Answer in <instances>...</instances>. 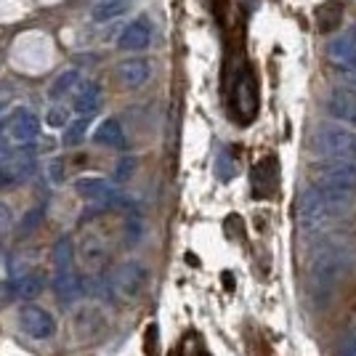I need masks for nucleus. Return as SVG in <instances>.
<instances>
[{
  "label": "nucleus",
  "instance_id": "1",
  "mask_svg": "<svg viewBox=\"0 0 356 356\" xmlns=\"http://www.w3.org/2000/svg\"><path fill=\"white\" fill-rule=\"evenodd\" d=\"M356 194H343L332 192L325 186H316L312 184L306 192L300 194V202H298V221L306 232H316L322 229L330 218L341 216L346 210L354 205Z\"/></svg>",
  "mask_w": 356,
  "mask_h": 356
},
{
  "label": "nucleus",
  "instance_id": "2",
  "mask_svg": "<svg viewBox=\"0 0 356 356\" xmlns=\"http://www.w3.org/2000/svg\"><path fill=\"white\" fill-rule=\"evenodd\" d=\"M314 152L322 160L356 163V134L338 125H322L314 136Z\"/></svg>",
  "mask_w": 356,
  "mask_h": 356
},
{
  "label": "nucleus",
  "instance_id": "3",
  "mask_svg": "<svg viewBox=\"0 0 356 356\" xmlns=\"http://www.w3.org/2000/svg\"><path fill=\"white\" fill-rule=\"evenodd\" d=\"M316 186H325L332 192L356 194V163L346 160H319L316 163Z\"/></svg>",
  "mask_w": 356,
  "mask_h": 356
},
{
  "label": "nucleus",
  "instance_id": "4",
  "mask_svg": "<svg viewBox=\"0 0 356 356\" xmlns=\"http://www.w3.org/2000/svg\"><path fill=\"white\" fill-rule=\"evenodd\" d=\"M6 136H8V141H11L16 149L35 147L38 138H40V122L32 115V109L19 106L14 115H11V120H8V125H6Z\"/></svg>",
  "mask_w": 356,
  "mask_h": 356
},
{
  "label": "nucleus",
  "instance_id": "5",
  "mask_svg": "<svg viewBox=\"0 0 356 356\" xmlns=\"http://www.w3.org/2000/svg\"><path fill=\"white\" fill-rule=\"evenodd\" d=\"M232 112L237 115V122H250L255 118V112H258V88H255V77L250 74V70H245L239 74Z\"/></svg>",
  "mask_w": 356,
  "mask_h": 356
},
{
  "label": "nucleus",
  "instance_id": "6",
  "mask_svg": "<svg viewBox=\"0 0 356 356\" xmlns=\"http://www.w3.org/2000/svg\"><path fill=\"white\" fill-rule=\"evenodd\" d=\"M348 264V255L338 248H330L325 250L316 261H314V284L316 287H330L341 277V271Z\"/></svg>",
  "mask_w": 356,
  "mask_h": 356
},
{
  "label": "nucleus",
  "instance_id": "7",
  "mask_svg": "<svg viewBox=\"0 0 356 356\" xmlns=\"http://www.w3.org/2000/svg\"><path fill=\"white\" fill-rule=\"evenodd\" d=\"M19 319H22L24 332L32 335V338H38V341H45V338H51V335L56 332L54 316L48 312H43V309H38V306H24Z\"/></svg>",
  "mask_w": 356,
  "mask_h": 356
},
{
  "label": "nucleus",
  "instance_id": "8",
  "mask_svg": "<svg viewBox=\"0 0 356 356\" xmlns=\"http://www.w3.org/2000/svg\"><path fill=\"white\" fill-rule=\"evenodd\" d=\"M327 112L341 122H348L351 128H356V93L354 90H332L327 96Z\"/></svg>",
  "mask_w": 356,
  "mask_h": 356
},
{
  "label": "nucleus",
  "instance_id": "9",
  "mask_svg": "<svg viewBox=\"0 0 356 356\" xmlns=\"http://www.w3.org/2000/svg\"><path fill=\"white\" fill-rule=\"evenodd\" d=\"M152 43V24H149L144 16H138L136 22H131L122 35H120L118 45L122 51H144Z\"/></svg>",
  "mask_w": 356,
  "mask_h": 356
},
{
  "label": "nucleus",
  "instance_id": "10",
  "mask_svg": "<svg viewBox=\"0 0 356 356\" xmlns=\"http://www.w3.org/2000/svg\"><path fill=\"white\" fill-rule=\"evenodd\" d=\"M102 106V86L96 80H86L80 83V88L74 90L72 99V109L83 118H90L96 109Z\"/></svg>",
  "mask_w": 356,
  "mask_h": 356
},
{
  "label": "nucleus",
  "instance_id": "11",
  "mask_svg": "<svg viewBox=\"0 0 356 356\" xmlns=\"http://www.w3.org/2000/svg\"><path fill=\"white\" fill-rule=\"evenodd\" d=\"M327 59L335 67H341L343 72L356 74V43L348 38H335L327 45Z\"/></svg>",
  "mask_w": 356,
  "mask_h": 356
},
{
  "label": "nucleus",
  "instance_id": "12",
  "mask_svg": "<svg viewBox=\"0 0 356 356\" xmlns=\"http://www.w3.org/2000/svg\"><path fill=\"white\" fill-rule=\"evenodd\" d=\"M144 280H147V271L138 266V264H134V261L122 264V266L115 271V277H112L115 287H120V290H122V293H128V296L138 293V287L144 284Z\"/></svg>",
  "mask_w": 356,
  "mask_h": 356
},
{
  "label": "nucleus",
  "instance_id": "13",
  "mask_svg": "<svg viewBox=\"0 0 356 356\" xmlns=\"http://www.w3.org/2000/svg\"><path fill=\"white\" fill-rule=\"evenodd\" d=\"M51 290L56 293V298H59L61 303H72V300H77V298L86 293L83 282L74 277L72 271H56V277L51 280Z\"/></svg>",
  "mask_w": 356,
  "mask_h": 356
},
{
  "label": "nucleus",
  "instance_id": "14",
  "mask_svg": "<svg viewBox=\"0 0 356 356\" xmlns=\"http://www.w3.org/2000/svg\"><path fill=\"white\" fill-rule=\"evenodd\" d=\"M152 74V67H149L147 59H128L120 64V80L125 88H141Z\"/></svg>",
  "mask_w": 356,
  "mask_h": 356
},
{
  "label": "nucleus",
  "instance_id": "15",
  "mask_svg": "<svg viewBox=\"0 0 356 356\" xmlns=\"http://www.w3.org/2000/svg\"><path fill=\"white\" fill-rule=\"evenodd\" d=\"M93 141H96V144H102V147H109V149H122V147H125L122 125H120L115 118L104 120V122L96 128V134H93Z\"/></svg>",
  "mask_w": 356,
  "mask_h": 356
},
{
  "label": "nucleus",
  "instance_id": "16",
  "mask_svg": "<svg viewBox=\"0 0 356 356\" xmlns=\"http://www.w3.org/2000/svg\"><path fill=\"white\" fill-rule=\"evenodd\" d=\"M8 290H11L14 298L32 300V298H38L43 293V277L40 274H24V277H19V280H14V282L8 284Z\"/></svg>",
  "mask_w": 356,
  "mask_h": 356
},
{
  "label": "nucleus",
  "instance_id": "17",
  "mask_svg": "<svg viewBox=\"0 0 356 356\" xmlns=\"http://www.w3.org/2000/svg\"><path fill=\"white\" fill-rule=\"evenodd\" d=\"M128 11V3L125 0H99L93 8H90V19L93 22H112Z\"/></svg>",
  "mask_w": 356,
  "mask_h": 356
},
{
  "label": "nucleus",
  "instance_id": "18",
  "mask_svg": "<svg viewBox=\"0 0 356 356\" xmlns=\"http://www.w3.org/2000/svg\"><path fill=\"white\" fill-rule=\"evenodd\" d=\"M341 19H343V8L338 0L325 3V6L316 8V22H319V30L322 32H332L338 24H341Z\"/></svg>",
  "mask_w": 356,
  "mask_h": 356
},
{
  "label": "nucleus",
  "instance_id": "19",
  "mask_svg": "<svg viewBox=\"0 0 356 356\" xmlns=\"http://www.w3.org/2000/svg\"><path fill=\"white\" fill-rule=\"evenodd\" d=\"M266 170H268V160L266 163H261L255 170H252V192L258 194V197H261V194L268 197V194L277 189V170H274L271 176H268Z\"/></svg>",
  "mask_w": 356,
  "mask_h": 356
},
{
  "label": "nucleus",
  "instance_id": "20",
  "mask_svg": "<svg viewBox=\"0 0 356 356\" xmlns=\"http://www.w3.org/2000/svg\"><path fill=\"white\" fill-rule=\"evenodd\" d=\"M80 83V72L77 70H67V72H61L54 83H51V90H48V99H54V102H59L64 99L67 93H72V88Z\"/></svg>",
  "mask_w": 356,
  "mask_h": 356
},
{
  "label": "nucleus",
  "instance_id": "21",
  "mask_svg": "<svg viewBox=\"0 0 356 356\" xmlns=\"http://www.w3.org/2000/svg\"><path fill=\"white\" fill-rule=\"evenodd\" d=\"M72 258H74V245L70 237H61L54 245V264L56 271H72Z\"/></svg>",
  "mask_w": 356,
  "mask_h": 356
},
{
  "label": "nucleus",
  "instance_id": "22",
  "mask_svg": "<svg viewBox=\"0 0 356 356\" xmlns=\"http://www.w3.org/2000/svg\"><path fill=\"white\" fill-rule=\"evenodd\" d=\"M216 176L221 178L223 184H229L232 178L237 176V165H234V157H232V149L223 147L216 157Z\"/></svg>",
  "mask_w": 356,
  "mask_h": 356
},
{
  "label": "nucleus",
  "instance_id": "23",
  "mask_svg": "<svg viewBox=\"0 0 356 356\" xmlns=\"http://www.w3.org/2000/svg\"><path fill=\"white\" fill-rule=\"evenodd\" d=\"M86 293L93 298H102V300H115V282L106 280V277H93L88 282L83 284Z\"/></svg>",
  "mask_w": 356,
  "mask_h": 356
},
{
  "label": "nucleus",
  "instance_id": "24",
  "mask_svg": "<svg viewBox=\"0 0 356 356\" xmlns=\"http://www.w3.org/2000/svg\"><path fill=\"white\" fill-rule=\"evenodd\" d=\"M86 131H88V118L72 120L64 134V147H80L86 141Z\"/></svg>",
  "mask_w": 356,
  "mask_h": 356
},
{
  "label": "nucleus",
  "instance_id": "25",
  "mask_svg": "<svg viewBox=\"0 0 356 356\" xmlns=\"http://www.w3.org/2000/svg\"><path fill=\"white\" fill-rule=\"evenodd\" d=\"M134 173H136V157H120L118 168H115V184H125Z\"/></svg>",
  "mask_w": 356,
  "mask_h": 356
},
{
  "label": "nucleus",
  "instance_id": "26",
  "mask_svg": "<svg viewBox=\"0 0 356 356\" xmlns=\"http://www.w3.org/2000/svg\"><path fill=\"white\" fill-rule=\"evenodd\" d=\"M45 216V205H38V208H32L27 216H24V221H22V232H32V229H38V223L43 221Z\"/></svg>",
  "mask_w": 356,
  "mask_h": 356
},
{
  "label": "nucleus",
  "instance_id": "27",
  "mask_svg": "<svg viewBox=\"0 0 356 356\" xmlns=\"http://www.w3.org/2000/svg\"><path fill=\"white\" fill-rule=\"evenodd\" d=\"M48 181H51L54 186L64 184V160H61V157H54L51 165H48Z\"/></svg>",
  "mask_w": 356,
  "mask_h": 356
},
{
  "label": "nucleus",
  "instance_id": "28",
  "mask_svg": "<svg viewBox=\"0 0 356 356\" xmlns=\"http://www.w3.org/2000/svg\"><path fill=\"white\" fill-rule=\"evenodd\" d=\"M45 122H48L51 128H61V125H67V109H64V106H51Z\"/></svg>",
  "mask_w": 356,
  "mask_h": 356
},
{
  "label": "nucleus",
  "instance_id": "29",
  "mask_svg": "<svg viewBox=\"0 0 356 356\" xmlns=\"http://www.w3.org/2000/svg\"><path fill=\"white\" fill-rule=\"evenodd\" d=\"M8 144H11V141H8V136H6V128H3V122H0V163L11 157V154H8Z\"/></svg>",
  "mask_w": 356,
  "mask_h": 356
},
{
  "label": "nucleus",
  "instance_id": "30",
  "mask_svg": "<svg viewBox=\"0 0 356 356\" xmlns=\"http://www.w3.org/2000/svg\"><path fill=\"white\" fill-rule=\"evenodd\" d=\"M341 356H356V330L348 335V341H346V346H343Z\"/></svg>",
  "mask_w": 356,
  "mask_h": 356
},
{
  "label": "nucleus",
  "instance_id": "31",
  "mask_svg": "<svg viewBox=\"0 0 356 356\" xmlns=\"http://www.w3.org/2000/svg\"><path fill=\"white\" fill-rule=\"evenodd\" d=\"M8 223H11V210L6 208V205H0V234L8 229Z\"/></svg>",
  "mask_w": 356,
  "mask_h": 356
},
{
  "label": "nucleus",
  "instance_id": "32",
  "mask_svg": "<svg viewBox=\"0 0 356 356\" xmlns=\"http://www.w3.org/2000/svg\"><path fill=\"white\" fill-rule=\"evenodd\" d=\"M6 184H11V176L6 173V168L0 165V186H6Z\"/></svg>",
  "mask_w": 356,
  "mask_h": 356
},
{
  "label": "nucleus",
  "instance_id": "33",
  "mask_svg": "<svg viewBox=\"0 0 356 356\" xmlns=\"http://www.w3.org/2000/svg\"><path fill=\"white\" fill-rule=\"evenodd\" d=\"M3 112H8V104H6V102H0V115H3Z\"/></svg>",
  "mask_w": 356,
  "mask_h": 356
},
{
  "label": "nucleus",
  "instance_id": "34",
  "mask_svg": "<svg viewBox=\"0 0 356 356\" xmlns=\"http://www.w3.org/2000/svg\"><path fill=\"white\" fill-rule=\"evenodd\" d=\"M351 40L356 43V24H354V30H351Z\"/></svg>",
  "mask_w": 356,
  "mask_h": 356
},
{
  "label": "nucleus",
  "instance_id": "35",
  "mask_svg": "<svg viewBox=\"0 0 356 356\" xmlns=\"http://www.w3.org/2000/svg\"><path fill=\"white\" fill-rule=\"evenodd\" d=\"M125 3H128V0H125Z\"/></svg>",
  "mask_w": 356,
  "mask_h": 356
}]
</instances>
